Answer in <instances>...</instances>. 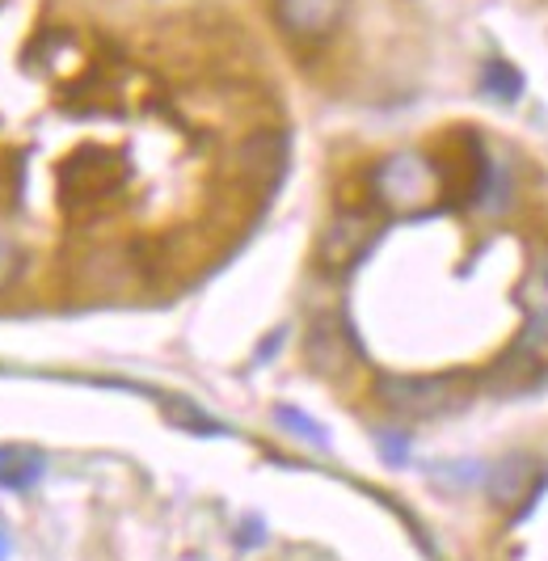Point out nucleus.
<instances>
[{
  "label": "nucleus",
  "mask_w": 548,
  "mask_h": 561,
  "mask_svg": "<svg viewBox=\"0 0 548 561\" xmlns=\"http://www.w3.org/2000/svg\"><path fill=\"white\" fill-rule=\"evenodd\" d=\"M43 456L26 448H0V485L4 490H30L34 481L43 478Z\"/></svg>",
  "instance_id": "nucleus-11"
},
{
  "label": "nucleus",
  "mask_w": 548,
  "mask_h": 561,
  "mask_svg": "<svg viewBox=\"0 0 548 561\" xmlns=\"http://www.w3.org/2000/svg\"><path fill=\"white\" fill-rule=\"evenodd\" d=\"M376 397L397 419H443L472 401V376L468 371H438V376H380Z\"/></svg>",
  "instance_id": "nucleus-1"
},
{
  "label": "nucleus",
  "mask_w": 548,
  "mask_h": 561,
  "mask_svg": "<svg viewBox=\"0 0 548 561\" xmlns=\"http://www.w3.org/2000/svg\"><path fill=\"white\" fill-rule=\"evenodd\" d=\"M490 165L493 157L481 148L477 131H452L447 140L438 144L435 161V182H438V195H447V203H481L486 195V182H490Z\"/></svg>",
  "instance_id": "nucleus-3"
},
{
  "label": "nucleus",
  "mask_w": 548,
  "mask_h": 561,
  "mask_svg": "<svg viewBox=\"0 0 548 561\" xmlns=\"http://www.w3.org/2000/svg\"><path fill=\"white\" fill-rule=\"evenodd\" d=\"M55 178H59V203L68 211H93V207H102L127 191L132 165L123 152L89 144V148H77L72 157H64Z\"/></svg>",
  "instance_id": "nucleus-2"
},
{
  "label": "nucleus",
  "mask_w": 548,
  "mask_h": 561,
  "mask_svg": "<svg viewBox=\"0 0 548 561\" xmlns=\"http://www.w3.org/2000/svg\"><path fill=\"white\" fill-rule=\"evenodd\" d=\"M372 241H376V220H372L363 207H346V211L326 228V237H321V257H326L329 271H346V266H355L358 257L372 250Z\"/></svg>",
  "instance_id": "nucleus-6"
},
{
  "label": "nucleus",
  "mask_w": 548,
  "mask_h": 561,
  "mask_svg": "<svg viewBox=\"0 0 548 561\" xmlns=\"http://www.w3.org/2000/svg\"><path fill=\"white\" fill-rule=\"evenodd\" d=\"M9 553H13V540H9V533L0 528V561H9Z\"/></svg>",
  "instance_id": "nucleus-20"
},
{
  "label": "nucleus",
  "mask_w": 548,
  "mask_h": 561,
  "mask_svg": "<svg viewBox=\"0 0 548 561\" xmlns=\"http://www.w3.org/2000/svg\"><path fill=\"white\" fill-rule=\"evenodd\" d=\"M22 203V152H0V211H13Z\"/></svg>",
  "instance_id": "nucleus-14"
},
{
  "label": "nucleus",
  "mask_w": 548,
  "mask_h": 561,
  "mask_svg": "<svg viewBox=\"0 0 548 561\" xmlns=\"http://www.w3.org/2000/svg\"><path fill=\"white\" fill-rule=\"evenodd\" d=\"M287 131H258V136H249L241 144V152H237V161H241V173L253 178V182H262V186H274L278 178H283V169H287Z\"/></svg>",
  "instance_id": "nucleus-8"
},
{
  "label": "nucleus",
  "mask_w": 548,
  "mask_h": 561,
  "mask_svg": "<svg viewBox=\"0 0 548 561\" xmlns=\"http://www.w3.org/2000/svg\"><path fill=\"white\" fill-rule=\"evenodd\" d=\"M22 271H26V253L18 250V245H13V241L0 232V291L22 279Z\"/></svg>",
  "instance_id": "nucleus-16"
},
{
  "label": "nucleus",
  "mask_w": 548,
  "mask_h": 561,
  "mask_svg": "<svg viewBox=\"0 0 548 561\" xmlns=\"http://www.w3.org/2000/svg\"><path fill=\"white\" fill-rule=\"evenodd\" d=\"M486 485H490L493 503L511 506L515 499H532V494L540 490V469H536V460H527V456H511V460L493 465V473L486 478Z\"/></svg>",
  "instance_id": "nucleus-10"
},
{
  "label": "nucleus",
  "mask_w": 548,
  "mask_h": 561,
  "mask_svg": "<svg viewBox=\"0 0 548 561\" xmlns=\"http://www.w3.org/2000/svg\"><path fill=\"white\" fill-rule=\"evenodd\" d=\"M304 355H308V364L317 367V371H326V376L346 371L351 367V330L338 325V321H317L308 330Z\"/></svg>",
  "instance_id": "nucleus-9"
},
{
  "label": "nucleus",
  "mask_w": 548,
  "mask_h": 561,
  "mask_svg": "<svg viewBox=\"0 0 548 561\" xmlns=\"http://www.w3.org/2000/svg\"><path fill=\"white\" fill-rule=\"evenodd\" d=\"M346 18V0H274V22L300 43H321Z\"/></svg>",
  "instance_id": "nucleus-5"
},
{
  "label": "nucleus",
  "mask_w": 548,
  "mask_h": 561,
  "mask_svg": "<svg viewBox=\"0 0 548 561\" xmlns=\"http://www.w3.org/2000/svg\"><path fill=\"white\" fill-rule=\"evenodd\" d=\"M545 380H548V359L536 355L532 346H523L520 337H515V346L486 371V389H490L493 397H527V393H536Z\"/></svg>",
  "instance_id": "nucleus-7"
},
{
  "label": "nucleus",
  "mask_w": 548,
  "mask_h": 561,
  "mask_svg": "<svg viewBox=\"0 0 548 561\" xmlns=\"http://www.w3.org/2000/svg\"><path fill=\"white\" fill-rule=\"evenodd\" d=\"M164 419L173 422V426H182V431H194V435H224V422L203 414L194 401H182V397L164 401Z\"/></svg>",
  "instance_id": "nucleus-13"
},
{
  "label": "nucleus",
  "mask_w": 548,
  "mask_h": 561,
  "mask_svg": "<svg viewBox=\"0 0 548 561\" xmlns=\"http://www.w3.org/2000/svg\"><path fill=\"white\" fill-rule=\"evenodd\" d=\"M520 342H523V346H532L536 355H545V359H548V309L532 312V321L523 325Z\"/></svg>",
  "instance_id": "nucleus-17"
},
{
  "label": "nucleus",
  "mask_w": 548,
  "mask_h": 561,
  "mask_svg": "<svg viewBox=\"0 0 548 561\" xmlns=\"http://www.w3.org/2000/svg\"><path fill=\"white\" fill-rule=\"evenodd\" d=\"M536 283H540V287L548 291V253L540 257V262H536Z\"/></svg>",
  "instance_id": "nucleus-19"
},
{
  "label": "nucleus",
  "mask_w": 548,
  "mask_h": 561,
  "mask_svg": "<svg viewBox=\"0 0 548 561\" xmlns=\"http://www.w3.org/2000/svg\"><path fill=\"white\" fill-rule=\"evenodd\" d=\"M372 191H376L380 203L397 207V211H418L422 203H431L438 195V182L431 161L401 152V157H388V161L372 169Z\"/></svg>",
  "instance_id": "nucleus-4"
},
{
  "label": "nucleus",
  "mask_w": 548,
  "mask_h": 561,
  "mask_svg": "<svg viewBox=\"0 0 548 561\" xmlns=\"http://www.w3.org/2000/svg\"><path fill=\"white\" fill-rule=\"evenodd\" d=\"M274 419L283 422V426H292V435H300V439H308L312 448H329V435L321 422H312L308 414H300L296 405H278L274 410Z\"/></svg>",
  "instance_id": "nucleus-15"
},
{
  "label": "nucleus",
  "mask_w": 548,
  "mask_h": 561,
  "mask_svg": "<svg viewBox=\"0 0 548 561\" xmlns=\"http://www.w3.org/2000/svg\"><path fill=\"white\" fill-rule=\"evenodd\" d=\"M481 93L493 98V102H520L523 93V72L511 64V59H486L481 68Z\"/></svg>",
  "instance_id": "nucleus-12"
},
{
  "label": "nucleus",
  "mask_w": 548,
  "mask_h": 561,
  "mask_svg": "<svg viewBox=\"0 0 548 561\" xmlns=\"http://www.w3.org/2000/svg\"><path fill=\"white\" fill-rule=\"evenodd\" d=\"M376 444L388 465H401L410 456V435H401V431H376Z\"/></svg>",
  "instance_id": "nucleus-18"
}]
</instances>
